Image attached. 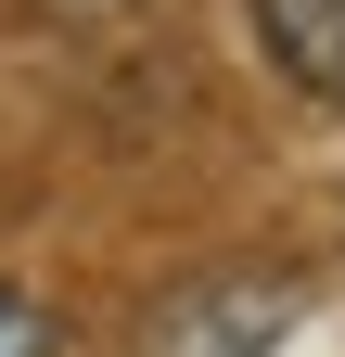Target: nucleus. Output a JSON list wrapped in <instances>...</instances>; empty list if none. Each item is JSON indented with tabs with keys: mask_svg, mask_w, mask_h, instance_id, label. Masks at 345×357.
I'll list each match as a JSON object with an SVG mask.
<instances>
[{
	"mask_svg": "<svg viewBox=\"0 0 345 357\" xmlns=\"http://www.w3.org/2000/svg\"><path fill=\"white\" fill-rule=\"evenodd\" d=\"M256 38H269L320 102H345V0H256Z\"/></svg>",
	"mask_w": 345,
	"mask_h": 357,
	"instance_id": "2",
	"label": "nucleus"
},
{
	"mask_svg": "<svg viewBox=\"0 0 345 357\" xmlns=\"http://www.w3.org/2000/svg\"><path fill=\"white\" fill-rule=\"evenodd\" d=\"M192 294L218 306V319H192V306L166 294L154 306V357H256V344H281V319H294L281 268H269V281H256V268H243V281H192Z\"/></svg>",
	"mask_w": 345,
	"mask_h": 357,
	"instance_id": "1",
	"label": "nucleus"
},
{
	"mask_svg": "<svg viewBox=\"0 0 345 357\" xmlns=\"http://www.w3.org/2000/svg\"><path fill=\"white\" fill-rule=\"evenodd\" d=\"M0 357H64V332H52V306H26L13 281H0Z\"/></svg>",
	"mask_w": 345,
	"mask_h": 357,
	"instance_id": "3",
	"label": "nucleus"
}]
</instances>
